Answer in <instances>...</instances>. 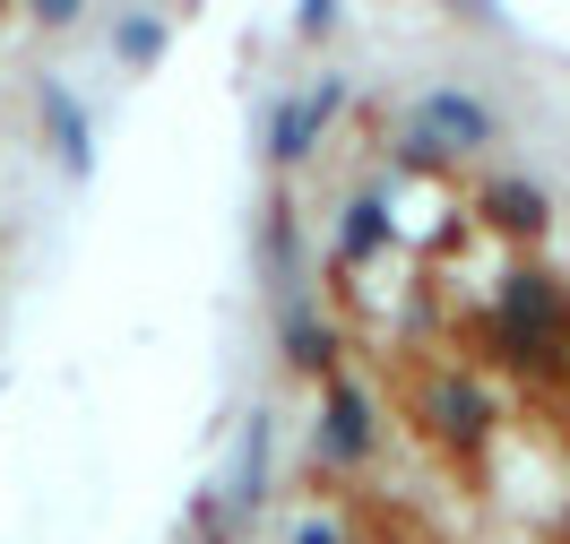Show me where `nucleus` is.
<instances>
[{
	"mask_svg": "<svg viewBox=\"0 0 570 544\" xmlns=\"http://www.w3.org/2000/svg\"><path fill=\"white\" fill-rule=\"evenodd\" d=\"M501 337L519 346V355H553V337H562V303H553V286L544 277H519L510 286V303H501Z\"/></svg>",
	"mask_w": 570,
	"mask_h": 544,
	"instance_id": "1",
	"label": "nucleus"
},
{
	"mask_svg": "<svg viewBox=\"0 0 570 544\" xmlns=\"http://www.w3.org/2000/svg\"><path fill=\"white\" fill-rule=\"evenodd\" d=\"M321 449L337 458V467H355L363 449H372V406H363L355 380H328V398H321Z\"/></svg>",
	"mask_w": 570,
	"mask_h": 544,
	"instance_id": "2",
	"label": "nucleus"
},
{
	"mask_svg": "<svg viewBox=\"0 0 570 544\" xmlns=\"http://www.w3.org/2000/svg\"><path fill=\"white\" fill-rule=\"evenodd\" d=\"M484 217L528 243V234H544V190L535 181H484Z\"/></svg>",
	"mask_w": 570,
	"mask_h": 544,
	"instance_id": "3",
	"label": "nucleus"
},
{
	"mask_svg": "<svg viewBox=\"0 0 570 544\" xmlns=\"http://www.w3.org/2000/svg\"><path fill=\"white\" fill-rule=\"evenodd\" d=\"M424 121H432L424 139L441 147V156H450V147H475V139H484V130H493L475 96H432V105H424Z\"/></svg>",
	"mask_w": 570,
	"mask_h": 544,
	"instance_id": "4",
	"label": "nucleus"
},
{
	"mask_svg": "<svg viewBox=\"0 0 570 544\" xmlns=\"http://www.w3.org/2000/svg\"><path fill=\"white\" fill-rule=\"evenodd\" d=\"M484 415H493V406H484L475 380H432V424H441V433L475 441V433H484Z\"/></svg>",
	"mask_w": 570,
	"mask_h": 544,
	"instance_id": "5",
	"label": "nucleus"
},
{
	"mask_svg": "<svg viewBox=\"0 0 570 544\" xmlns=\"http://www.w3.org/2000/svg\"><path fill=\"white\" fill-rule=\"evenodd\" d=\"M337 243H346V259H381V243H390V199L363 190L355 208H346V234H337Z\"/></svg>",
	"mask_w": 570,
	"mask_h": 544,
	"instance_id": "6",
	"label": "nucleus"
},
{
	"mask_svg": "<svg viewBox=\"0 0 570 544\" xmlns=\"http://www.w3.org/2000/svg\"><path fill=\"white\" fill-rule=\"evenodd\" d=\"M328 105H337V87H321L312 105H285V121H277V156H285V165H294V156L312 147V130L328 121Z\"/></svg>",
	"mask_w": 570,
	"mask_h": 544,
	"instance_id": "7",
	"label": "nucleus"
},
{
	"mask_svg": "<svg viewBox=\"0 0 570 544\" xmlns=\"http://www.w3.org/2000/svg\"><path fill=\"white\" fill-rule=\"evenodd\" d=\"M285 346H294V363H303V372H321V363H328V328H312V311H294Z\"/></svg>",
	"mask_w": 570,
	"mask_h": 544,
	"instance_id": "8",
	"label": "nucleus"
},
{
	"mask_svg": "<svg viewBox=\"0 0 570 544\" xmlns=\"http://www.w3.org/2000/svg\"><path fill=\"white\" fill-rule=\"evenodd\" d=\"M294 544H337V527H328V518H312V527H303Z\"/></svg>",
	"mask_w": 570,
	"mask_h": 544,
	"instance_id": "9",
	"label": "nucleus"
}]
</instances>
